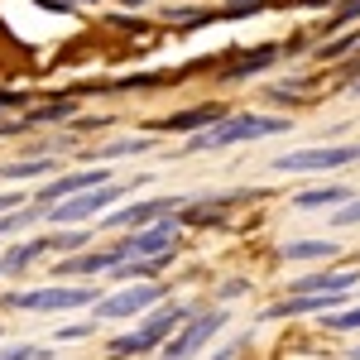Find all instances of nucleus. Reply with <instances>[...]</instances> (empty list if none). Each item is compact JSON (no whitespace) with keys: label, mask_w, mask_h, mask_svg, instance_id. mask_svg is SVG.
I'll return each mask as SVG.
<instances>
[{"label":"nucleus","mask_w":360,"mask_h":360,"mask_svg":"<svg viewBox=\"0 0 360 360\" xmlns=\"http://www.w3.org/2000/svg\"><path fill=\"white\" fill-rule=\"evenodd\" d=\"M86 240H91V236H82V231H53V236H49L53 250H82Z\"/></svg>","instance_id":"19"},{"label":"nucleus","mask_w":360,"mask_h":360,"mask_svg":"<svg viewBox=\"0 0 360 360\" xmlns=\"http://www.w3.org/2000/svg\"><path fill=\"white\" fill-rule=\"evenodd\" d=\"M336 226H360V202L341 207V212H336Z\"/></svg>","instance_id":"23"},{"label":"nucleus","mask_w":360,"mask_h":360,"mask_svg":"<svg viewBox=\"0 0 360 360\" xmlns=\"http://www.w3.org/2000/svg\"><path fill=\"white\" fill-rule=\"evenodd\" d=\"M264 63H274V49H259V53H250L245 63H236V68H231V77H245V72L264 68Z\"/></svg>","instance_id":"20"},{"label":"nucleus","mask_w":360,"mask_h":360,"mask_svg":"<svg viewBox=\"0 0 360 360\" xmlns=\"http://www.w3.org/2000/svg\"><path fill=\"white\" fill-rule=\"evenodd\" d=\"M178 245V221H164V217H154V226L144 221L135 240H125V255H168V250Z\"/></svg>","instance_id":"6"},{"label":"nucleus","mask_w":360,"mask_h":360,"mask_svg":"<svg viewBox=\"0 0 360 360\" xmlns=\"http://www.w3.org/2000/svg\"><path fill=\"white\" fill-rule=\"evenodd\" d=\"M212 217H221V207H197V212H188V221H212Z\"/></svg>","instance_id":"24"},{"label":"nucleus","mask_w":360,"mask_h":360,"mask_svg":"<svg viewBox=\"0 0 360 360\" xmlns=\"http://www.w3.org/2000/svg\"><path fill=\"white\" fill-rule=\"evenodd\" d=\"M212 120H221V106H217V101H207V106H193V111L168 115V120L159 125V130H173V135H193V130L212 125Z\"/></svg>","instance_id":"10"},{"label":"nucleus","mask_w":360,"mask_h":360,"mask_svg":"<svg viewBox=\"0 0 360 360\" xmlns=\"http://www.w3.org/2000/svg\"><path fill=\"white\" fill-rule=\"evenodd\" d=\"M283 130H293L283 115H236L226 125L212 120V130L193 135V149H226V144H240V139H264V135H283Z\"/></svg>","instance_id":"1"},{"label":"nucleus","mask_w":360,"mask_h":360,"mask_svg":"<svg viewBox=\"0 0 360 360\" xmlns=\"http://www.w3.org/2000/svg\"><path fill=\"white\" fill-rule=\"evenodd\" d=\"M356 159H360V154H356Z\"/></svg>","instance_id":"29"},{"label":"nucleus","mask_w":360,"mask_h":360,"mask_svg":"<svg viewBox=\"0 0 360 360\" xmlns=\"http://www.w3.org/2000/svg\"><path fill=\"white\" fill-rule=\"evenodd\" d=\"M120 5H149V0H120Z\"/></svg>","instance_id":"27"},{"label":"nucleus","mask_w":360,"mask_h":360,"mask_svg":"<svg viewBox=\"0 0 360 360\" xmlns=\"http://www.w3.org/2000/svg\"><path fill=\"white\" fill-rule=\"evenodd\" d=\"M15 202H25V197H0V212H10Z\"/></svg>","instance_id":"26"},{"label":"nucleus","mask_w":360,"mask_h":360,"mask_svg":"<svg viewBox=\"0 0 360 360\" xmlns=\"http://www.w3.org/2000/svg\"><path fill=\"white\" fill-rule=\"evenodd\" d=\"M332 332H356L360 327V307H351V312H332V317H322Z\"/></svg>","instance_id":"21"},{"label":"nucleus","mask_w":360,"mask_h":360,"mask_svg":"<svg viewBox=\"0 0 360 360\" xmlns=\"http://www.w3.org/2000/svg\"><path fill=\"white\" fill-rule=\"evenodd\" d=\"M5 303L25 312H68V307L91 303V288H39V293H10Z\"/></svg>","instance_id":"5"},{"label":"nucleus","mask_w":360,"mask_h":360,"mask_svg":"<svg viewBox=\"0 0 360 360\" xmlns=\"http://www.w3.org/2000/svg\"><path fill=\"white\" fill-rule=\"evenodd\" d=\"M49 236H44V240H29V245H15L10 250V255H5V264H0V269H25V264H34V259H39V255H49Z\"/></svg>","instance_id":"15"},{"label":"nucleus","mask_w":360,"mask_h":360,"mask_svg":"<svg viewBox=\"0 0 360 360\" xmlns=\"http://www.w3.org/2000/svg\"><path fill=\"white\" fill-rule=\"evenodd\" d=\"M356 91H360V82H356Z\"/></svg>","instance_id":"28"},{"label":"nucleus","mask_w":360,"mask_h":360,"mask_svg":"<svg viewBox=\"0 0 360 360\" xmlns=\"http://www.w3.org/2000/svg\"><path fill=\"white\" fill-rule=\"evenodd\" d=\"M58 164H49V159H34V164H5L0 168V178H39V173H53Z\"/></svg>","instance_id":"17"},{"label":"nucleus","mask_w":360,"mask_h":360,"mask_svg":"<svg viewBox=\"0 0 360 360\" xmlns=\"http://www.w3.org/2000/svg\"><path fill=\"white\" fill-rule=\"evenodd\" d=\"M346 188H312V193H303V197H293V207L298 212H317V207H332V202H346Z\"/></svg>","instance_id":"14"},{"label":"nucleus","mask_w":360,"mask_h":360,"mask_svg":"<svg viewBox=\"0 0 360 360\" xmlns=\"http://www.w3.org/2000/svg\"><path fill=\"white\" fill-rule=\"evenodd\" d=\"M125 250H96V255H77V259H63L58 264V278H72V274H96V269H111Z\"/></svg>","instance_id":"12"},{"label":"nucleus","mask_w":360,"mask_h":360,"mask_svg":"<svg viewBox=\"0 0 360 360\" xmlns=\"http://www.w3.org/2000/svg\"><path fill=\"white\" fill-rule=\"evenodd\" d=\"M255 5H269V0H236V15L240 10H255Z\"/></svg>","instance_id":"25"},{"label":"nucleus","mask_w":360,"mask_h":360,"mask_svg":"<svg viewBox=\"0 0 360 360\" xmlns=\"http://www.w3.org/2000/svg\"><path fill=\"white\" fill-rule=\"evenodd\" d=\"M139 149H149V139H115V144L96 149V159H120V154H139Z\"/></svg>","instance_id":"18"},{"label":"nucleus","mask_w":360,"mask_h":360,"mask_svg":"<svg viewBox=\"0 0 360 360\" xmlns=\"http://www.w3.org/2000/svg\"><path fill=\"white\" fill-rule=\"evenodd\" d=\"M159 303V288L154 283H144V288H125V293H115V298H106V303L91 307V317L101 322V317H135V312H144V307Z\"/></svg>","instance_id":"7"},{"label":"nucleus","mask_w":360,"mask_h":360,"mask_svg":"<svg viewBox=\"0 0 360 360\" xmlns=\"http://www.w3.org/2000/svg\"><path fill=\"white\" fill-rule=\"evenodd\" d=\"M360 144H322V149H298V154H283L274 159L278 173H327V168L356 164Z\"/></svg>","instance_id":"3"},{"label":"nucleus","mask_w":360,"mask_h":360,"mask_svg":"<svg viewBox=\"0 0 360 360\" xmlns=\"http://www.w3.org/2000/svg\"><path fill=\"white\" fill-rule=\"evenodd\" d=\"M183 317H188L183 307H164V312H159V317H149V322H144L139 332L115 336V341H111V351H115V356H139V351H154V346H159V341H164V336L173 332V327H178Z\"/></svg>","instance_id":"4"},{"label":"nucleus","mask_w":360,"mask_h":360,"mask_svg":"<svg viewBox=\"0 0 360 360\" xmlns=\"http://www.w3.org/2000/svg\"><path fill=\"white\" fill-rule=\"evenodd\" d=\"M168 207H173V197H154V202H135V207H125V212H115L111 226H144L154 221V217H164Z\"/></svg>","instance_id":"13"},{"label":"nucleus","mask_w":360,"mask_h":360,"mask_svg":"<svg viewBox=\"0 0 360 360\" xmlns=\"http://www.w3.org/2000/svg\"><path fill=\"white\" fill-rule=\"evenodd\" d=\"M183 322H188V317H183ZM221 327H226V317H221V312L193 317V322H188L183 332H178L173 341H168V356H188V351H197V346H202L207 336H212V332H221Z\"/></svg>","instance_id":"8"},{"label":"nucleus","mask_w":360,"mask_h":360,"mask_svg":"<svg viewBox=\"0 0 360 360\" xmlns=\"http://www.w3.org/2000/svg\"><path fill=\"white\" fill-rule=\"evenodd\" d=\"M283 255L288 259H322V255H336V240H288Z\"/></svg>","instance_id":"16"},{"label":"nucleus","mask_w":360,"mask_h":360,"mask_svg":"<svg viewBox=\"0 0 360 360\" xmlns=\"http://www.w3.org/2000/svg\"><path fill=\"white\" fill-rule=\"evenodd\" d=\"M125 193L120 183H96V188H82V193H68L58 197V202H49V207H39V217H49L53 226H68V221H86V217H96V212H106V202H115V197Z\"/></svg>","instance_id":"2"},{"label":"nucleus","mask_w":360,"mask_h":360,"mask_svg":"<svg viewBox=\"0 0 360 360\" xmlns=\"http://www.w3.org/2000/svg\"><path fill=\"white\" fill-rule=\"evenodd\" d=\"M106 178H111V173H106L101 164H96V168H86V173H68V178H58V183H49L39 202L49 207V202H58V197H68V193H82V188H96V183H106Z\"/></svg>","instance_id":"9"},{"label":"nucleus","mask_w":360,"mask_h":360,"mask_svg":"<svg viewBox=\"0 0 360 360\" xmlns=\"http://www.w3.org/2000/svg\"><path fill=\"white\" fill-rule=\"evenodd\" d=\"M351 293L356 288V274L351 269H332V274H307V278H293V293Z\"/></svg>","instance_id":"11"},{"label":"nucleus","mask_w":360,"mask_h":360,"mask_svg":"<svg viewBox=\"0 0 360 360\" xmlns=\"http://www.w3.org/2000/svg\"><path fill=\"white\" fill-rule=\"evenodd\" d=\"M63 115H68V106L58 101V106H44V111H34V115H29V125H44V120H63Z\"/></svg>","instance_id":"22"}]
</instances>
